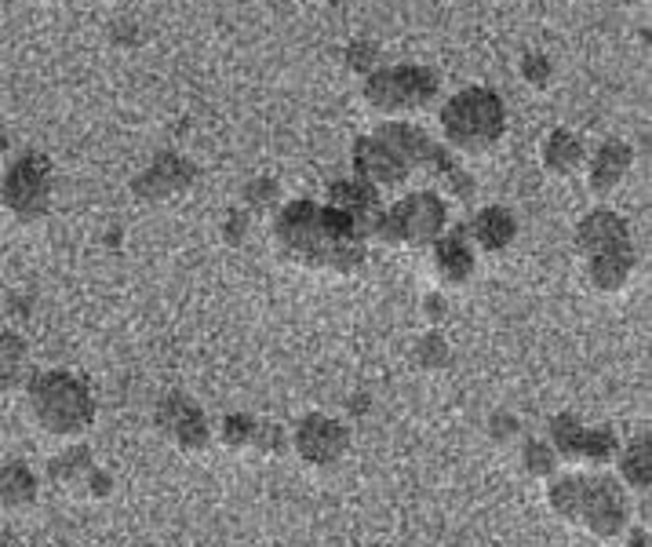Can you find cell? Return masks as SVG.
Listing matches in <instances>:
<instances>
[{"label": "cell", "instance_id": "4fadbf2b", "mask_svg": "<svg viewBox=\"0 0 652 547\" xmlns=\"http://www.w3.org/2000/svg\"><path fill=\"white\" fill-rule=\"evenodd\" d=\"M620 245H631V227H627V219L612 213V208H594V213H587L580 219V227H576V248H580L583 256L606 252V248H620Z\"/></svg>", "mask_w": 652, "mask_h": 547}, {"label": "cell", "instance_id": "d6986e66", "mask_svg": "<svg viewBox=\"0 0 652 547\" xmlns=\"http://www.w3.org/2000/svg\"><path fill=\"white\" fill-rule=\"evenodd\" d=\"M37 500V478L27 464H0V512H22Z\"/></svg>", "mask_w": 652, "mask_h": 547}, {"label": "cell", "instance_id": "d4e9b609", "mask_svg": "<svg viewBox=\"0 0 652 547\" xmlns=\"http://www.w3.org/2000/svg\"><path fill=\"white\" fill-rule=\"evenodd\" d=\"M22 362H27V340L19 332H0V388H11L19 380Z\"/></svg>", "mask_w": 652, "mask_h": 547}, {"label": "cell", "instance_id": "30bf717a", "mask_svg": "<svg viewBox=\"0 0 652 547\" xmlns=\"http://www.w3.org/2000/svg\"><path fill=\"white\" fill-rule=\"evenodd\" d=\"M197 179V168L183 154H157L149 161V168H143L132 179V194L146 205H161L168 197H179L183 190H190Z\"/></svg>", "mask_w": 652, "mask_h": 547}, {"label": "cell", "instance_id": "8992f818", "mask_svg": "<svg viewBox=\"0 0 652 547\" xmlns=\"http://www.w3.org/2000/svg\"><path fill=\"white\" fill-rule=\"evenodd\" d=\"M437 95V73L426 66H383L365 73L369 106L383 114H408L423 110Z\"/></svg>", "mask_w": 652, "mask_h": 547}, {"label": "cell", "instance_id": "5b68a950", "mask_svg": "<svg viewBox=\"0 0 652 547\" xmlns=\"http://www.w3.org/2000/svg\"><path fill=\"white\" fill-rule=\"evenodd\" d=\"M0 205L22 223H37L52 208V161L37 151H27L11 161L0 179Z\"/></svg>", "mask_w": 652, "mask_h": 547}, {"label": "cell", "instance_id": "7c38bea8", "mask_svg": "<svg viewBox=\"0 0 652 547\" xmlns=\"http://www.w3.org/2000/svg\"><path fill=\"white\" fill-rule=\"evenodd\" d=\"M157 420L183 453H200L208 445V420L186 394H168L157 405Z\"/></svg>", "mask_w": 652, "mask_h": 547}, {"label": "cell", "instance_id": "f1b7e54d", "mask_svg": "<svg viewBox=\"0 0 652 547\" xmlns=\"http://www.w3.org/2000/svg\"><path fill=\"white\" fill-rule=\"evenodd\" d=\"M375 62H380V44L369 41V37H358V41L346 44V66L354 73H372Z\"/></svg>", "mask_w": 652, "mask_h": 547}, {"label": "cell", "instance_id": "52a82bcc", "mask_svg": "<svg viewBox=\"0 0 652 547\" xmlns=\"http://www.w3.org/2000/svg\"><path fill=\"white\" fill-rule=\"evenodd\" d=\"M576 522H583L587 533L601 540L620 537L627 526V500L617 482L598 478V475H583V493H580V512Z\"/></svg>", "mask_w": 652, "mask_h": 547}, {"label": "cell", "instance_id": "8d00e7d4", "mask_svg": "<svg viewBox=\"0 0 652 547\" xmlns=\"http://www.w3.org/2000/svg\"><path fill=\"white\" fill-rule=\"evenodd\" d=\"M11 146V140H8V132H4V124H0V154H4Z\"/></svg>", "mask_w": 652, "mask_h": 547}, {"label": "cell", "instance_id": "74e56055", "mask_svg": "<svg viewBox=\"0 0 652 547\" xmlns=\"http://www.w3.org/2000/svg\"><path fill=\"white\" fill-rule=\"evenodd\" d=\"M627 4H642V0H627Z\"/></svg>", "mask_w": 652, "mask_h": 547}, {"label": "cell", "instance_id": "484cf974", "mask_svg": "<svg viewBox=\"0 0 652 547\" xmlns=\"http://www.w3.org/2000/svg\"><path fill=\"white\" fill-rule=\"evenodd\" d=\"M580 493H583V475H566L550 486V507H555L558 518L576 522V512H580Z\"/></svg>", "mask_w": 652, "mask_h": 547}, {"label": "cell", "instance_id": "cb8c5ba5", "mask_svg": "<svg viewBox=\"0 0 652 547\" xmlns=\"http://www.w3.org/2000/svg\"><path fill=\"white\" fill-rule=\"evenodd\" d=\"M620 453V442L617 434L609 427H598V431H587L583 427V438H580V456H576V464H591V467H606L612 456Z\"/></svg>", "mask_w": 652, "mask_h": 547}, {"label": "cell", "instance_id": "e575fe53", "mask_svg": "<svg viewBox=\"0 0 652 547\" xmlns=\"http://www.w3.org/2000/svg\"><path fill=\"white\" fill-rule=\"evenodd\" d=\"M518 431H521L518 416H510V413H496L493 420H488V434H493V442H510Z\"/></svg>", "mask_w": 652, "mask_h": 547}, {"label": "cell", "instance_id": "5bb4252c", "mask_svg": "<svg viewBox=\"0 0 652 547\" xmlns=\"http://www.w3.org/2000/svg\"><path fill=\"white\" fill-rule=\"evenodd\" d=\"M434 270L445 285H463L474 274V248L467 227H456L434 238Z\"/></svg>", "mask_w": 652, "mask_h": 547}, {"label": "cell", "instance_id": "4dcf8cb0", "mask_svg": "<svg viewBox=\"0 0 652 547\" xmlns=\"http://www.w3.org/2000/svg\"><path fill=\"white\" fill-rule=\"evenodd\" d=\"M416 362L423 369H442V365H448V343H445V336H437V332L423 336L420 347H416Z\"/></svg>", "mask_w": 652, "mask_h": 547}, {"label": "cell", "instance_id": "8fae6325", "mask_svg": "<svg viewBox=\"0 0 652 547\" xmlns=\"http://www.w3.org/2000/svg\"><path fill=\"white\" fill-rule=\"evenodd\" d=\"M350 161H354V176L372 183L375 190H383V186H397L408 179V165L401 161L391 146H386L380 135H365V140L354 143V154H350Z\"/></svg>", "mask_w": 652, "mask_h": 547}, {"label": "cell", "instance_id": "83f0119b", "mask_svg": "<svg viewBox=\"0 0 652 547\" xmlns=\"http://www.w3.org/2000/svg\"><path fill=\"white\" fill-rule=\"evenodd\" d=\"M256 427H259L256 416H248V413H230L227 420H222V442H227L230 450H245V445H252Z\"/></svg>", "mask_w": 652, "mask_h": 547}, {"label": "cell", "instance_id": "ffe728a7", "mask_svg": "<svg viewBox=\"0 0 652 547\" xmlns=\"http://www.w3.org/2000/svg\"><path fill=\"white\" fill-rule=\"evenodd\" d=\"M583 157H587L583 143L576 140L572 132L558 128L547 135V143H544V168L547 172H555V176H572V172L583 165Z\"/></svg>", "mask_w": 652, "mask_h": 547}, {"label": "cell", "instance_id": "9c48e42d", "mask_svg": "<svg viewBox=\"0 0 652 547\" xmlns=\"http://www.w3.org/2000/svg\"><path fill=\"white\" fill-rule=\"evenodd\" d=\"M292 445L303 464L332 467V464H340L350 450V431H346V424H340V420H332L324 413H310V416H303V424L296 427Z\"/></svg>", "mask_w": 652, "mask_h": 547}, {"label": "cell", "instance_id": "d590c367", "mask_svg": "<svg viewBox=\"0 0 652 547\" xmlns=\"http://www.w3.org/2000/svg\"><path fill=\"white\" fill-rule=\"evenodd\" d=\"M114 37L117 44H135L139 41V22H132V19H121V22H114Z\"/></svg>", "mask_w": 652, "mask_h": 547}, {"label": "cell", "instance_id": "44dd1931", "mask_svg": "<svg viewBox=\"0 0 652 547\" xmlns=\"http://www.w3.org/2000/svg\"><path fill=\"white\" fill-rule=\"evenodd\" d=\"M620 475L631 489H642V493L649 489V482H652V445H649L645 434L638 442H631V450L620 456Z\"/></svg>", "mask_w": 652, "mask_h": 547}, {"label": "cell", "instance_id": "ac0fdd59", "mask_svg": "<svg viewBox=\"0 0 652 547\" xmlns=\"http://www.w3.org/2000/svg\"><path fill=\"white\" fill-rule=\"evenodd\" d=\"M631 165H634V151H631V146H627L623 140H609L594 154V161H591V190L594 194L617 190L627 172H631Z\"/></svg>", "mask_w": 652, "mask_h": 547}, {"label": "cell", "instance_id": "6da1fadb", "mask_svg": "<svg viewBox=\"0 0 652 547\" xmlns=\"http://www.w3.org/2000/svg\"><path fill=\"white\" fill-rule=\"evenodd\" d=\"M278 245L296 264L324 270H354L365 264L369 234L354 219L332 205L292 202L278 216Z\"/></svg>", "mask_w": 652, "mask_h": 547}, {"label": "cell", "instance_id": "f546056e", "mask_svg": "<svg viewBox=\"0 0 652 547\" xmlns=\"http://www.w3.org/2000/svg\"><path fill=\"white\" fill-rule=\"evenodd\" d=\"M278 197H281V186L273 183L270 176H256L252 183L245 186V205L248 208H270V205H278Z\"/></svg>", "mask_w": 652, "mask_h": 547}, {"label": "cell", "instance_id": "2e32d148", "mask_svg": "<svg viewBox=\"0 0 652 547\" xmlns=\"http://www.w3.org/2000/svg\"><path fill=\"white\" fill-rule=\"evenodd\" d=\"M587 274H591V285L601 292H620L634 274V248L620 245V248H606V252L587 256Z\"/></svg>", "mask_w": 652, "mask_h": 547}, {"label": "cell", "instance_id": "4316f807", "mask_svg": "<svg viewBox=\"0 0 652 547\" xmlns=\"http://www.w3.org/2000/svg\"><path fill=\"white\" fill-rule=\"evenodd\" d=\"M521 467L529 471L532 478H550L558 467V453L550 450L547 438H529L521 445Z\"/></svg>", "mask_w": 652, "mask_h": 547}, {"label": "cell", "instance_id": "9a60e30c", "mask_svg": "<svg viewBox=\"0 0 652 547\" xmlns=\"http://www.w3.org/2000/svg\"><path fill=\"white\" fill-rule=\"evenodd\" d=\"M329 205L346 213L358 227H365V234H372V223L380 216V190L365 179H340L329 186Z\"/></svg>", "mask_w": 652, "mask_h": 547}, {"label": "cell", "instance_id": "277c9868", "mask_svg": "<svg viewBox=\"0 0 652 547\" xmlns=\"http://www.w3.org/2000/svg\"><path fill=\"white\" fill-rule=\"evenodd\" d=\"M448 205L437 194H408L397 205L380 208L372 223V234L386 245H434L437 234H445Z\"/></svg>", "mask_w": 652, "mask_h": 547}, {"label": "cell", "instance_id": "ba28073f", "mask_svg": "<svg viewBox=\"0 0 652 547\" xmlns=\"http://www.w3.org/2000/svg\"><path fill=\"white\" fill-rule=\"evenodd\" d=\"M375 135H380V140L391 146L408 168H426L431 176H448V172L456 168L453 154H448L442 143H434L423 128H416V124L386 121V124H380V132Z\"/></svg>", "mask_w": 652, "mask_h": 547}, {"label": "cell", "instance_id": "7402d4cb", "mask_svg": "<svg viewBox=\"0 0 652 547\" xmlns=\"http://www.w3.org/2000/svg\"><path fill=\"white\" fill-rule=\"evenodd\" d=\"M580 438H583V424L572 413H561V416L550 420L547 442H550V450L558 453V460L576 464V456H580Z\"/></svg>", "mask_w": 652, "mask_h": 547}, {"label": "cell", "instance_id": "e0dca14e", "mask_svg": "<svg viewBox=\"0 0 652 547\" xmlns=\"http://www.w3.org/2000/svg\"><path fill=\"white\" fill-rule=\"evenodd\" d=\"M470 241H478L485 252H504V248L514 241V234H518V219H514L510 208L504 205H485L478 216L470 219Z\"/></svg>", "mask_w": 652, "mask_h": 547}, {"label": "cell", "instance_id": "836d02e7", "mask_svg": "<svg viewBox=\"0 0 652 547\" xmlns=\"http://www.w3.org/2000/svg\"><path fill=\"white\" fill-rule=\"evenodd\" d=\"M252 450L281 453V450H284V431H281L278 424H259V427H256V438H252Z\"/></svg>", "mask_w": 652, "mask_h": 547}, {"label": "cell", "instance_id": "1f68e13d", "mask_svg": "<svg viewBox=\"0 0 652 547\" xmlns=\"http://www.w3.org/2000/svg\"><path fill=\"white\" fill-rule=\"evenodd\" d=\"M550 59L547 55H539V52H532V55H525L521 59V78L532 84V89H547V81H550Z\"/></svg>", "mask_w": 652, "mask_h": 547}, {"label": "cell", "instance_id": "603a6c76", "mask_svg": "<svg viewBox=\"0 0 652 547\" xmlns=\"http://www.w3.org/2000/svg\"><path fill=\"white\" fill-rule=\"evenodd\" d=\"M92 453H87V445H70L66 453L52 460V467H48V475H52L59 486H77L87 475H92Z\"/></svg>", "mask_w": 652, "mask_h": 547}, {"label": "cell", "instance_id": "3957f363", "mask_svg": "<svg viewBox=\"0 0 652 547\" xmlns=\"http://www.w3.org/2000/svg\"><path fill=\"white\" fill-rule=\"evenodd\" d=\"M442 132L448 146L463 154H482L504 140L507 132V106L493 89H463L442 110Z\"/></svg>", "mask_w": 652, "mask_h": 547}, {"label": "cell", "instance_id": "7a4b0ae2", "mask_svg": "<svg viewBox=\"0 0 652 547\" xmlns=\"http://www.w3.org/2000/svg\"><path fill=\"white\" fill-rule=\"evenodd\" d=\"M30 409L48 434L59 438H77L95 420V398L87 383L77 380L73 372H37L30 380Z\"/></svg>", "mask_w": 652, "mask_h": 547}, {"label": "cell", "instance_id": "d6a6232c", "mask_svg": "<svg viewBox=\"0 0 652 547\" xmlns=\"http://www.w3.org/2000/svg\"><path fill=\"white\" fill-rule=\"evenodd\" d=\"M248 227H252V213H248V208H234V213L222 219V238H227L230 245H241Z\"/></svg>", "mask_w": 652, "mask_h": 547}]
</instances>
